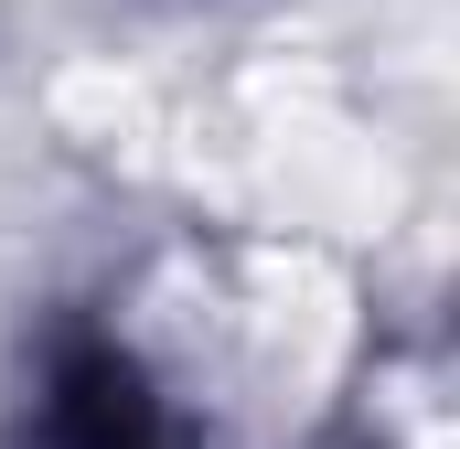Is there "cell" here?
<instances>
[{"label":"cell","mask_w":460,"mask_h":449,"mask_svg":"<svg viewBox=\"0 0 460 449\" xmlns=\"http://www.w3.org/2000/svg\"><path fill=\"white\" fill-rule=\"evenodd\" d=\"M32 449H172V428L118 342H65L32 396Z\"/></svg>","instance_id":"1"}]
</instances>
